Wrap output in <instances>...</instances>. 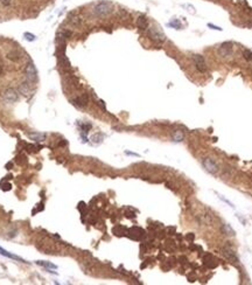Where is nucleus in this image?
<instances>
[{
    "mask_svg": "<svg viewBox=\"0 0 252 285\" xmlns=\"http://www.w3.org/2000/svg\"><path fill=\"white\" fill-rule=\"evenodd\" d=\"M112 11H113V4L111 1H106V0L99 1L94 7V14L99 18L106 17L110 13H112Z\"/></svg>",
    "mask_w": 252,
    "mask_h": 285,
    "instance_id": "obj_1",
    "label": "nucleus"
},
{
    "mask_svg": "<svg viewBox=\"0 0 252 285\" xmlns=\"http://www.w3.org/2000/svg\"><path fill=\"white\" fill-rule=\"evenodd\" d=\"M193 62H194L196 69L200 73H206L207 71V63H206V60H204V58H203L202 55L194 54L193 55Z\"/></svg>",
    "mask_w": 252,
    "mask_h": 285,
    "instance_id": "obj_2",
    "label": "nucleus"
},
{
    "mask_svg": "<svg viewBox=\"0 0 252 285\" xmlns=\"http://www.w3.org/2000/svg\"><path fill=\"white\" fill-rule=\"evenodd\" d=\"M25 75L26 79H28V82L33 83L36 81L37 79V73L36 69H35V66H34L33 62H29L25 68Z\"/></svg>",
    "mask_w": 252,
    "mask_h": 285,
    "instance_id": "obj_3",
    "label": "nucleus"
},
{
    "mask_svg": "<svg viewBox=\"0 0 252 285\" xmlns=\"http://www.w3.org/2000/svg\"><path fill=\"white\" fill-rule=\"evenodd\" d=\"M202 165L204 168L207 169V172H209L210 174H216L218 172V165L210 158H206L202 161Z\"/></svg>",
    "mask_w": 252,
    "mask_h": 285,
    "instance_id": "obj_4",
    "label": "nucleus"
},
{
    "mask_svg": "<svg viewBox=\"0 0 252 285\" xmlns=\"http://www.w3.org/2000/svg\"><path fill=\"white\" fill-rule=\"evenodd\" d=\"M148 33H149V36H151V39H153L154 41L164 42L166 40L165 34L162 33L161 30H160V28H158V27H151V28H149Z\"/></svg>",
    "mask_w": 252,
    "mask_h": 285,
    "instance_id": "obj_5",
    "label": "nucleus"
},
{
    "mask_svg": "<svg viewBox=\"0 0 252 285\" xmlns=\"http://www.w3.org/2000/svg\"><path fill=\"white\" fill-rule=\"evenodd\" d=\"M4 98H5V101H7L8 103H14V102H17L18 99H19L17 90L13 89V88L6 89V91H5V94H4Z\"/></svg>",
    "mask_w": 252,
    "mask_h": 285,
    "instance_id": "obj_6",
    "label": "nucleus"
},
{
    "mask_svg": "<svg viewBox=\"0 0 252 285\" xmlns=\"http://www.w3.org/2000/svg\"><path fill=\"white\" fill-rule=\"evenodd\" d=\"M218 52L222 56H224V58L231 55L232 54V43L231 42H224V43H222V46L219 47Z\"/></svg>",
    "mask_w": 252,
    "mask_h": 285,
    "instance_id": "obj_7",
    "label": "nucleus"
},
{
    "mask_svg": "<svg viewBox=\"0 0 252 285\" xmlns=\"http://www.w3.org/2000/svg\"><path fill=\"white\" fill-rule=\"evenodd\" d=\"M32 87H30V82H22L19 85V91L20 94H22L24 96H28L32 94Z\"/></svg>",
    "mask_w": 252,
    "mask_h": 285,
    "instance_id": "obj_8",
    "label": "nucleus"
},
{
    "mask_svg": "<svg viewBox=\"0 0 252 285\" xmlns=\"http://www.w3.org/2000/svg\"><path fill=\"white\" fill-rule=\"evenodd\" d=\"M0 255L4 257H7V258H11V260H19V262H22V263H26L25 260H22L21 257L17 256V255H13V254H11V252L7 251V250H5V249L1 248V247H0Z\"/></svg>",
    "mask_w": 252,
    "mask_h": 285,
    "instance_id": "obj_9",
    "label": "nucleus"
},
{
    "mask_svg": "<svg viewBox=\"0 0 252 285\" xmlns=\"http://www.w3.org/2000/svg\"><path fill=\"white\" fill-rule=\"evenodd\" d=\"M137 25H138V28L139 29L146 30V29L148 28V20H147V18L145 17V15H140V17L138 18V20H137Z\"/></svg>",
    "mask_w": 252,
    "mask_h": 285,
    "instance_id": "obj_10",
    "label": "nucleus"
},
{
    "mask_svg": "<svg viewBox=\"0 0 252 285\" xmlns=\"http://www.w3.org/2000/svg\"><path fill=\"white\" fill-rule=\"evenodd\" d=\"M74 104L75 105H77L78 107H87L88 105V97L85 95L79 96V97H77L76 99H74Z\"/></svg>",
    "mask_w": 252,
    "mask_h": 285,
    "instance_id": "obj_11",
    "label": "nucleus"
},
{
    "mask_svg": "<svg viewBox=\"0 0 252 285\" xmlns=\"http://www.w3.org/2000/svg\"><path fill=\"white\" fill-rule=\"evenodd\" d=\"M28 137L30 140H34V141H43L46 138V136L43 133H39V132L28 133Z\"/></svg>",
    "mask_w": 252,
    "mask_h": 285,
    "instance_id": "obj_12",
    "label": "nucleus"
},
{
    "mask_svg": "<svg viewBox=\"0 0 252 285\" xmlns=\"http://www.w3.org/2000/svg\"><path fill=\"white\" fill-rule=\"evenodd\" d=\"M183 138H185V134H183V132L180 131V130L174 131L173 134H172V139H173L174 141H182L183 140Z\"/></svg>",
    "mask_w": 252,
    "mask_h": 285,
    "instance_id": "obj_13",
    "label": "nucleus"
},
{
    "mask_svg": "<svg viewBox=\"0 0 252 285\" xmlns=\"http://www.w3.org/2000/svg\"><path fill=\"white\" fill-rule=\"evenodd\" d=\"M36 264L41 265V266H43V268H47V269H54V270H56L57 269V266L55 264H53V263H50V262H47V260H36Z\"/></svg>",
    "mask_w": 252,
    "mask_h": 285,
    "instance_id": "obj_14",
    "label": "nucleus"
},
{
    "mask_svg": "<svg viewBox=\"0 0 252 285\" xmlns=\"http://www.w3.org/2000/svg\"><path fill=\"white\" fill-rule=\"evenodd\" d=\"M222 229H223V230H224V232H225V233H228L227 235H230V236H233V235H235V232H233V230H232V229H231V227H230V226H229V224H224V226H223V228H222Z\"/></svg>",
    "mask_w": 252,
    "mask_h": 285,
    "instance_id": "obj_15",
    "label": "nucleus"
},
{
    "mask_svg": "<svg viewBox=\"0 0 252 285\" xmlns=\"http://www.w3.org/2000/svg\"><path fill=\"white\" fill-rule=\"evenodd\" d=\"M24 36H25V39L27 40V41H29V42H33L35 39H36V36L34 35V34H32V33H28V32H26L25 34H24Z\"/></svg>",
    "mask_w": 252,
    "mask_h": 285,
    "instance_id": "obj_16",
    "label": "nucleus"
},
{
    "mask_svg": "<svg viewBox=\"0 0 252 285\" xmlns=\"http://www.w3.org/2000/svg\"><path fill=\"white\" fill-rule=\"evenodd\" d=\"M243 56H244L245 60H248V61H252V52L251 50L245 49L243 52Z\"/></svg>",
    "mask_w": 252,
    "mask_h": 285,
    "instance_id": "obj_17",
    "label": "nucleus"
},
{
    "mask_svg": "<svg viewBox=\"0 0 252 285\" xmlns=\"http://www.w3.org/2000/svg\"><path fill=\"white\" fill-rule=\"evenodd\" d=\"M168 26H170V27H174L175 29L181 28V25H180V22H179L178 20H175V19H174L173 21H170L169 24H168Z\"/></svg>",
    "mask_w": 252,
    "mask_h": 285,
    "instance_id": "obj_18",
    "label": "nucleus"
},
{
    "mask_svg": "<svg viewBox=\"0 0 252 285\" xmlns=\"http://www.w3.org/2000/svg\"><path fill=\"white\" fill-rule=\"evenodd\" d=\"M0 3L4 5V6H8L11 4V0H0Z\"/></svg>",
    "mask_w": 252,
    "mask_h": 285,
    "instance_id": "obj_19",
    "label": "nucleus"
},
{
    "mask_svg": "<svg viewBox=\"0 0 252 285\" xmlns=\"http://www.w3.org/2000/svg\"><path fill=\"white\" fill-rule=\"evenodd\" d=\"M208 26H209V27H211V28H212V29H217V30H222V28H221V27H218V26H214V25H212V24H209V25H208Z\"/></svg>",
    "mask_w": 252,
    "mask_h": 285,
    "instance_id": "obj_20",
    "label": "nucleus"
},
{
    "mask_svg": "<svg viewBox=\"0 0 252 285\" xmlns=\"http://www.w3.org/2000/svg\"><path fill=\"white\" fill-rule=\"evenodd\" d=\"M11 189V185L9 184H5L4 187H3V190H9Z\"/></svg>",
    "mask_w": 252,
    "mask_h": 285,
    "instance_id": "obj_21",
    "label": "nucleus"
},
{
    "mask_svg": "<svg viewBox=\"0 0 252 285\" xmlns=\"http://www.w3.org/2000/svg\"><path fill=\"white\" fill-rule=\"evenodd\" d=\"M3 73H4V68H3V66L0 64V76L3 75Z\"/></svg>",
    "mask_w": 252,
    "mask_h": 285,
    "instance_id": "obj_22",
    "label": "nucleus"
}]
</instances>
